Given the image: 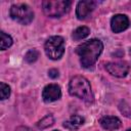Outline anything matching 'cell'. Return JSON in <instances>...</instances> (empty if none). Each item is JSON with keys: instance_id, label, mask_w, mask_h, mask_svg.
I'll return each mask as SVG.
<instances>
[{"instance_id": "obj_1", "label": "cell", "mask_w": 131, "mask_h": 131, "mask_svg": "<svg viewBox=\"0 0 131 131\" xmlns=\"http://www.w3.org/2000/svg\"><path fill=\"white\" fill-rule=\"evenodd\" d=\"M103 44L98 39H90L76 48V53L80 57V63L83 68L87 69L92 67L100 53L102 52Z\"/></svg>"}, {"instance_id": "obj_2", "label": "cell", "mask_w": 131, "mask_h": 131, "mask_svg": "<svg viewBox=\"0 0 131 131\" xmlns=\"http://www.w3.org/2000/svg\"><path fill=\"white\" fill-rule=\"evenodd\" d=\"M69 92L72 96H76L87 102H92L94 98L90 83L83 76H75L70 80Z\"/></svg>"}, {"instance_id": "obj_3", "label": "cell", "mask_w": 131, "mask_h": 131, "mask_svg": "<svg viewBox=\"0 0 131 131\" xmlns=\"http://www.w3.org/2000/svg\"><path fill=\"white\" fill-rule=\"evenodd\" d=\"M71 6L68 0H45L42 2L43 12L49 17H60L66 14Z\"/></svg>"}, {"instance_id": "obj_4", "label": "cell", "mask_w": 131, "mask_h": 131, "mask_svg": "<svg viewBox=\"0 0 131 131\" xmlns=\"http://www.w3.org/2000/svg\"><path fill=\"white\" fill-rule=\"evenodd\" d=\"M44 50L46 55L53 60H57L61 58L64 53V40L60 36H52L49 37L45 44Z\"/></svg>"}, {"instance_id": "obj_5", "label": "cell", "mask_w": 131, "mask_h": 131, "mask_svg": "<svg viewBox=\"0 0 131 131\" xmlns=\"http://www.w3.org/2000/svg\"><path fill=\"white\" fill-rule=\"evenodd\" d=\"M10 17L21 24V25H29L34 19V12L31 7L25 3L13 4L9 10Z\"/></svg>"}, {"instance_id": "obj_6", "label": "cell", "mask_w": 131, "mask_h": 131, "mask_svg": "<svg viewBox=\"0 0 131 131\" xmlns=\"http://www.w3.org/2000/svg\"><path fill=\"white\" fill-rule=\"evenodd\" d=\"M105 69L112 76L123 78L126 77L127 74L129 73L130 67L126 61H116V62H108L105 66Z\"/></svg>"}, {"instance_id": "obj_7", "label": "cell", "mask_w": 131, "mask_h": 131, "mask_svg": "<svg viewBox=\"0 0 131 131\" xmlns=\"http://www.w3.org/2000/svg\"><path fill=\"white\" fill-rule=\"evenodd\" d=\"M96 7V2L93 0L79 1L76 7V15L78 19H85Z\"/></svg>"}, {"instance_id": "obj_8", "label": "cell", "mask_w": 131, "mask_h": 131, "mask_svg": "<svg viewBox=\"0 0 131 131\" xmlns=\"http://www.w3.org/2000/svg\"><path fill=\"white\" fill-rule=\"evenodd\" d=\"M61 96L60 87L57 84H48L42 91V98L45 102H52L59 99Z\"/></svg>"}, {"instance_id": "obj_9", "label": "cell", "mask_w": 131, "mask_h": 131, "mask_svg": "<svg viewBox=\"0 0 131 131\" xmlns=\"http://www.w3.org/2000/svg\"><path fill=\"white\" fill-rule=\"evenodd\" d=\"M130 25V21H129V18L127 15L125 14H115L112 19H111V28H112V31L114 33H121L123 31H125L126 29H128Z\"/></svg>"}, {"instance_id": "obj_10", "label": "cell", "mask_w": 131, "mask_h": 131, "mask_svg": "<svg viewBox=\"0 0 131 131\" xmlns=\"http://www.w3.org/2000/svg\"><path fill=\"white\" fill-rule=\"evenodd\" d=\"M99 124L100 126L108 131H113V130H117L121 127L122 122L118 117L115 116H104L99 120Z\"/></svg>"}, {"instance_id": "obj_11", "label": "cell", "mask_w": 131, "mask_h": 131, "mask_svg": "<svg viewBox=\"0 0 131 131\" xmlns=\"http://www.w3.org/2000/svg\"><path fill=\"white\" fill-rule=\"evenodd\" d=\"M84 123H85V119L83 117L78 116V115H74V116L70 117V119L67 120L63 123V127L67 128V129H69V130H77Z\"/></svg>"}, {"instance_id": "obj_12", "label": "cell", "mask_w": 131, "mask_h": 131, "mask_svg": "<svg viewBox=\"0 0 131 131\" xmlns=\"http://www.w3.org/2000/svg\"><path fill=\"white\" fill-rule=\"evenodd\" d=\"M89 34H90V29L88 27L82 26V27L77 28L73 32V39L76 40V41H79V40H82V39L86 38Z\"/></svg>"}, {"instance_id": "obj_13", "label": "cell", "mask_w": 131, "mask_h": 131, "mask_svg": "<svg viewBox=\"0 0 131 131\" xmlns=\"http://www.w3.org/2000/svg\"><path fill=\"white\" fill-rule=\"evenodd\" d=\"M0 36H1V38H0V48H1V50H5V49L9 48L12 45V42H13L10 35H8V34H6L5 32L2 31L0 33Z\"/></svg>"}, {"instance_id": "obj_14", "label": "cell", "mask_w": 131, "mask_h": 131, "mask_svg": "<svg viewBox=\"0 0 131 131\" xmlns=\"http://www.w3.org/2000/svg\"><path fill=\"white\" fill-rule=\"evenodd\" d=\"M54 123V118L52 115H46L44 118H42L38 123H37V126L39 129H45V128H48L50 127L52 124Z\"/></svg>"}, {"instance_id": "obj_15", "label": "cell", "mask_w": 131, "mask_h": 131, "mask_svg": "<svg viewBox=\"0 0 131 131\" xmlns=\"http://www.w3.org/2000/svg\"><path fill=\"white\" fill-rule=\"evenodd\" d=\"M38 57H39V52L36 49H30L29 51H27L25 55V60L29 63H32V62H35Z\"/></svg>"}, {"instance_id": "obj_16", "label": "cell", "mask_w": 131, "mask_h": 131, "mask_svg": "<svg viewBox=\"0 0 131 131\" xmlns=\"http://www.w3.org/2000/svg\"><path fill=\"white\" fill-rule=\"evenodd\" d=\"M9 95H10V87L7 84L1 82L0 83V98L2 100H4V99L8 98Z\"/></svg>"}, {"instance_id": "obj_17", "label": "cell", "mask_w": 131, "mask_h": 131, "mask_svg": "<svg viewBox=\"0 0 131 131\" xmlns=\"http://www.w3.org/2000/svg\"><path fill=\"white\" fill-rule=\"evenodd\" d=\"M58 71L56 70V69H51V70H49L48 71V76L51 78V79H55V78H57L58 77Z\"/></svg>"}, {"instance_id": "obj_18", "label": "cell", "mask_w": 131, "mask_h": 131, "mask_svg": "<svg viewBox=\"0 0 131 131\" xmlns=\"http://www.w3.org/2000/svg\"><path fill=\"white\" fill-rule=\"evenodd\" d=\"M15 131H32V130H30V129L27 128V127H18Z\"/></svg>"}, {"instance_id": "obj_19", "label": "cell", "mask_w": 131, "mask_h": 131, "mask_svg": "<svg viewBox=\"0 0 131 131\" xmlns=\"http://www.w3.org/2000/svg\"><path fill=\"white\" fill-rule=\"evenodd\" d=\"M127 131H131V129H128V130H127Z\"/></svg>"}, {"instance_id": "obj_20", "label": "cell", "mask_w": 131, "mask_h": 131, "mask_svg": "<svg viewBox=\"0 0 131 131\" xmlns=\"http://www.w3.org/2000/svg\"><path fill=\"white\" fill-rule=\"evenodd\" d=\"M130 55H131V49H130Z\"/></svg>"}, {"instance_id": "obj_21", "label": "cell", "mask_w": 131, "mask_h": 131, "mask_svg": "<svg viewBox=\"0 0 131 131\" xmlns=\"http://www.w3.org/2000/svg\"><path fill=\"white\" fill-rule=\"evenodd\" d=\"M53 131H59V130H53Z\"/></svg>"}]
</instances>
